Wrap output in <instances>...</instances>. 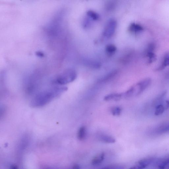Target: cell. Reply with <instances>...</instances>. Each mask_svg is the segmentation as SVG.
I'll list each match as a JSON object with an SVG mask.
<instances>
[{
    "label": "cell",
    "instance_id": "cell-1",
    "mask_svg": "<svg viewBox=\"0 0 169 169\" xmlns=\"http://www.w3.org/2000/svg\"><path fill=\"white\" fill-rule=\"evenodd\" d=\"M67 89L65 86H60L45 90L34 96L31 101V106L35 107L44 106L62 95Z\"/></svg>",
    "mask_w": 169,
    "mask_h": 169
},
{
    "label": "cell",
    "instance_id": "cell-2",
    "mask_svg": "<svg viewBox=\"0 0 169 169\" xmlns=\"http://www.w3.org/2000/svg\"><path fill=\"white\" fill-rule=\"evenodd\" d=\"M152 80L150 78L145 79L138 83L133 85L127 91L123 93V97L129 98L137 96L144 91L151 83Z\"/></svg>",
    "mask_w": 169,
    "mask_h": 169
},
{
    "label": "cell",
    "instance_id": "cell-3",
    "mask_svg": "<svg viewBox=\"0 0 169 169\" xmlns=\"http://www.w3.org/2000/svg\"><path fill=\"white\" fill-rule=\"evenodd\" d=\"M77 77L75 70L70 69L64 71L59 74L53 81V84L63 86L74 81Z\"/></svg>",
    "mask_w": 169,
    "mask_h": 169
},
{
    "label": "cell",
    "instance_id": "cell-4",
    "mask_svg": "<svg viewBox=\"0 0 169 169\" xmlns=\"http://www.w3.org/2000/svg\"><path fill=\"white\" fill-rule=\"evenodd\" d=\"M117 26L116 21L114 19L109 20L104 29L103 34L107 38L112 37L115 31Z\"/></svg>",
    "mask_w": 169,
    "mask_h": 169
},
{
    "label": "cell",
    "instance_id": "cell-5",
    "mask_svg": "<svg viewBox=\"0 0 169 169\" xmlns=\"http://www.w3.org/2000/svg\"><path fill=\"white\" fill-rule=\"evenodd\" d=\"M156 158H145L137 162L135 165L129 169H145L152 165Z\"/></svg>",
    "mask_w": 169,
    "mask_h": 169
},
{
    "label": "cell",
    "instance_id": "cell-6",
    "mask_svg": "<svg viewBox=\"0 0 169 169\" xmlns=\"http://www.w3.org/2000/svg\"><path fill=\"white\" fill-rule=\"evenodd\" d=\"M152 165L156 169H169V156L160 159L156 158Z\"/></svg>",
    "mask_w": 169,
    "mask_h": 169
},
{
    "label": "cell",
    "instance_id": "cell-7",
    "mask_svg": "<svg viewBox=\"0 0 169 169\" xmlns=\"http://www.w3.org/2000/svg\"><path fill=\"white\" fill-rule=\"evenodd\" d=\"M155 46L153 44H150L147 48L146 52V56L148 59V63L150 64L156 60V56L153 52Z\"/></svg>",
    "mask_w": 169,
    "mask_h": 169
},
{
    "label": "cell",
    "instance_id": "cell-8",
    "mask_svg": "<svg viewBox=\"0 0 169 169\" xmlns=\"http://www.w3.org/2000/svg\"><path fill=\"white\" fill-rule=\"evenodd\" d=\"M123 98V93H112L106 96L104 98V100L105 101L109 102L110 101H118Z\"/></svg>",
    "mask_w": 169,
    "mask_h": 169
},
{
    "label": "cell",
    "instance_id": "cell-9",
    "mask_svg": "<svg viewBox=\"0 0 169 169\" xmlns=\"http://www.w3.org/2000/svg\"><path fill=\"white\" fill-rule=\"evenodd\" d=\"M166 94L167 92H164L157 96L153 101V106L156 108L158 106L162 104L164 102V99Z\"/></svg>",
    "mask_w": 169,
    "mask_h": 169
},
{
    "label": "cell",
    "instance_id": "cell-10",
    "mask_svg": "<svg viewBox=\"0 0 169 169\" xmlns=\"http://www.w3.org/2000/svg\"><path fill=\"white\" fill-rule=\"evenodd\" d=\"M98 138L99 141L103 143H112L115 142V140L114 138L107 135H100Z\"/></svg>",
    "mask_w": 169,
    "mask_h": 169
},
{
    "label": "cell",
    "instance_id": "cell-11",
    "mask_svg": "<svg viewBox=\"0 0 169 169\" xmlns=\"http://www.w3.org/2000/svg\"><path fill=\"white\" fill-rule=\"evenodd\" d=\"M118 73V71L116 70H114L108 74H107L105 76L101 78L99 82H106L109 81L115 77Z\"/></svg>",
    "mask_w": 169,
    "mask_h": 169
},
{
    "label": "cell",
    "instance_id": "cell-12",
    "mask_svg": "<svg viewBox=\"0 0 169 169\" xmlns=\"http://www.w3.org/2000/svg\"><path fill=\"white\" fill-rule=\"evenodd\" d=\"M129 29L132 32L137 33L142 31L144 29L141 25L138 24L133 23L130 24Z\"/></svg>",
    "mask_w": 169,
    "mask_h": 169
},
{
    "label": "cell",
    "instance_id": "cell-13",
    "mask_svg": "<svg viewBox=\"0 0 169 169\" xmlns=\"http://www.w3.org/2000/svg\"><path fill=\"white\" fill-rule=\"evenodd\" d=\"M105 154L102 153L96 156L92 160V164L94 165H98L101 163L105 159Z\"/></svg>",
    "mask_w": 169,
    "mask_h": 169
},
{
    "label": "cell",
    "instance_id": "cell-14",
    "mask_svg": "<svg viewBox=\"0 0 169 169\" xmlns=\"http://www.w3.org/2000/svg\"><path fill=\"white\" fill-rule=\"evenodd\" d=\"M167 66H169V52L164 55L161 64L157 70H163Z\"/></svg>",
    "mask_w": 169,
    "mask_h": 169
},
{
    "label": "cell",
    "instance_id": "cell-15",
    "mask_svg": "<svg viewBox=\"0 0 169 169\" xmlns=\"http://www.w3.org/2000/svg\"><path fill=\"white\" fill-rule=\"evenodd\" d=\"M86 135V128L84 126H82L79 128L77 132V138L80 141L84 140Z\"/></svg>",
    "mask_w": 169,
    "mask_h": 169
},
{
    "label": "cell",
    "instance_id": "cell-16",
    "mask_svg": "<svg viewBox=\"0 0 169 169\" xmlns=\"http://www.w3.org/2000/svg\"><path fill=\"white\" fill-rule=\"evenodd\" d=\"M122 108L120 106H115L111 109V112L113 116H119L122 112Z\"/></svg>",
    "mask_w": 169,
    "mask_h": 169
},
{
    "label": "cell",
    "instance_id": "cell-17",
    "mask_svg": "<svg viewBox=\"0 0 169 169\" xmlns=\"http://www.w3.org/2000/svg\"><path fill=\"white\" fill-rule=\"evenodd\" d=\"M87 16L93 20L96 21L99 19V15L98 13L92 10H89L87 13Z\"/></svg>",
    "mask_w": 169,
    "mask_h": 169
},
{
    "label": "cell",
    "instance_id": "cell-18",
    "mask_svg": "<svg viewBox=\"0 0 169 169\" xmlns=\"http://www.w3.org/2000/svg\"><path fill=\"white\" fill-rule=\"evenodd\" d=\"M117 48L114 45L110 44L107 45L106 47V52L110 55L113 54L116 52Z\"/></svg>",
    "mask_w": 169,
    "mask_h": 169
},
{
    "label": "cell",
    "instance_id": "cell-19",
    "mask_svg": "<svg viewBox=\"0 0 169 169\" xmlns=\"http://www.w3.org/2000/svg\"><path fill=\"white\" fill-rule=\"evenodd\" d=\"M155 108L156 109L154 114L156 116L160 115L162 114L165 110L164 107L162 104L158 106Z\"/></svg>",
    "mask_w": 169,
    "mask_h": 169
},
{
    "label": "cell",
    "instance_id": "cell-20",
    "mask_svg": "<svg viewBox=\"0 0 169 169\" xmlns=\"http://www.w3.org/2000/svg\"><path fill=\"white\" fill-rule=\"evenodd\" d=\"M109 167V169H124V167L121 165H115Z\"/></svg>",
    "mask_w": 169,
    "mask_h": 169
},
{
    "label": "cell",
    "instance_id": "cell-21",
    "mask_svg": "<svg viewBox=\"0 0 169 169\" xmlns=\"http://www.w3.org/2000/svg\"><path fill=\"white\" fill-rule=\"evenodd\" d=\"M162 105L164 107L165 110L168 109L169 108V102L168 101L166 100L164 101Z\"/></svg>",
    "mask_w": 169,
    "mask_h": 169
},
{
    "label": "cell",
    "instance_id": "cell-22",
    "mask_svg": "<svg viewBox=\"0 0 169 169\" xmlns=\"http://www.w3.org/2000/svg\"><path fill=\"white\" fill-rule=\"evenodd\" d=\"M72 169H80V167L78 164H75L73 167Z\"/></svg>",
    "mask_w": 169,
    "mask_h": 169
},
{
    "label": "cell",
    "instance_id": "cell-23",
    "mask_svg": "<svg viewBox=\"0 0 169 169\" xmlns=\"http://www.w3.org/2000/svg\"><path fill=\"white\" fill-rule=\"evenodd\" d=\"M10 169H18V167L16 165H13L10 167Z\"/></svg>",
    "mask_w": 169,
    "mask_h": 169
},
{
    "label": "cell",
    "instance_id": "cell-24",
    "mask_svg": "<svg viewBox=\"0 0 169 169\" xmlns=\"http://www.w3.org/2000/svg\"><path fill=\"white\" fill-rule=\"evenodd\" d=\"M101 169H109V167H107L105 168H104Z\"/></svg>",
    "mask_w": 169,
    "mask_h": 169
},
{
    "label": "cell",
    "instance_id": "cell-25",
    "mask_svg": "<svg viewBox=\"0 0 169 169\" xmlns=\"http://www.w3.org/2000/svg\"><path fill=\"white\" fill-rule=\"evenodd\" d=\"M167 78L169 79V72L168 73L167 75Z\"/></svg>",
    "mask_w": 169,
    "mask_h": 169
}]
</instances>
